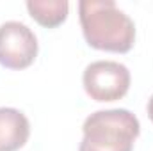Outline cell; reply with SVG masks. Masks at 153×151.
Masks as SVG:
<instances>
[{
	"label": "cell",
	"instance_id": "1",
	"mask_svg": "<svg viewBox=\"0 0 153 151\" xmlns=\"http://www.w3.org/2000/svg\"><path fill=\"white\" fill-rule=\"evenodd\" d=\"M82 34L89 46L126 53L135 43V25L112 0H82L78 4Z\"/></svg>",
	"mask_w": 153,
	"mask_h": 151
},
{
	"label": "cell",
	"instance_id": "2",
	"mask_svg": "<svg viewBox=\"0 0 153 151\" xmlns=\"http://www.w3.org/2000/svg\"><path fill=\"white\" fill-rule=\"evenodd\" d=\"M82 132L78 151H134L141 124L130 110L111 109L91 114L84 121Z\"/></svg>",
	"mask_w": 153,
	"mask_h": 151
},
{
	"label": "cell",
	"instance_id": "3",
	"mask_svg": "<svg viewBox=\"0 0 153 151\" xmlns=\"http://www.w3.org/2000/svg\"><path fill=\"white\" fill-rule=\"evenodd\" d=\"M82 84L91 100L116 101L130 89V71L125 64L114 61H96L85 68Z\"/></svg>",
	"mask_w": 153,
	"mask_h": 151
},
{
	"label": "cell",
	"instance_id": "4",
	"mask_svg": "<svg viewBox=\"0 0 153 151\" xmlns=\"http://www.w3.org/2000/svg\"><path fill=\"white\" fill-rule=\"evenodd\" d=\"M38 55V39L34 32L20 21L0 25V64L7 70H25Z\"/></svg>",
	"mask_w": 153,
	"mask_h": 151
},
{
	"label": "cell",
	"instance_id": "5",
	"mask_svg": "<svg viewBox=\"0 0 153 151\" xmlns=\"http://www.w3.org/2000/svg\"><path fill=\"white\" fill-rule=\"evenodd\" d=\"M30 135V123L18 109H0V151H18Z\"/></svg>",
	"mask_w": 153,
	"mask_h": 151
},
{
	"label": "cell",
	"instance_id": "6",
	"mask_svg": "<svg viewBox=\"0 0 153 151\" xmlns=\"http://www.w3.org/2000/svg\"><path fill=\"white\" fill-rule=\"evenodd\" d=\"M27 9L39 25L46 29L59 27L68 18L70 4L66 0H29Z\"/></svg>",
	"mask_w": 153,
	"mask_h": 151
},
{
	"label": "cell",
	"instance_id": "7",
	"mask_svg": "<svg viewBox=\"0 0 153 151\" xmlns=\"http://www.w3.org/2000/svg\"><path fill=\"white\" fill-rule=\"evenodd\" d=\"M148 115H150V119H152V123H153V94H152V98H150V101H148Z\"/></svg>",
	"mask_w": 153,
	"mask_h": 151
}]
</instances>
